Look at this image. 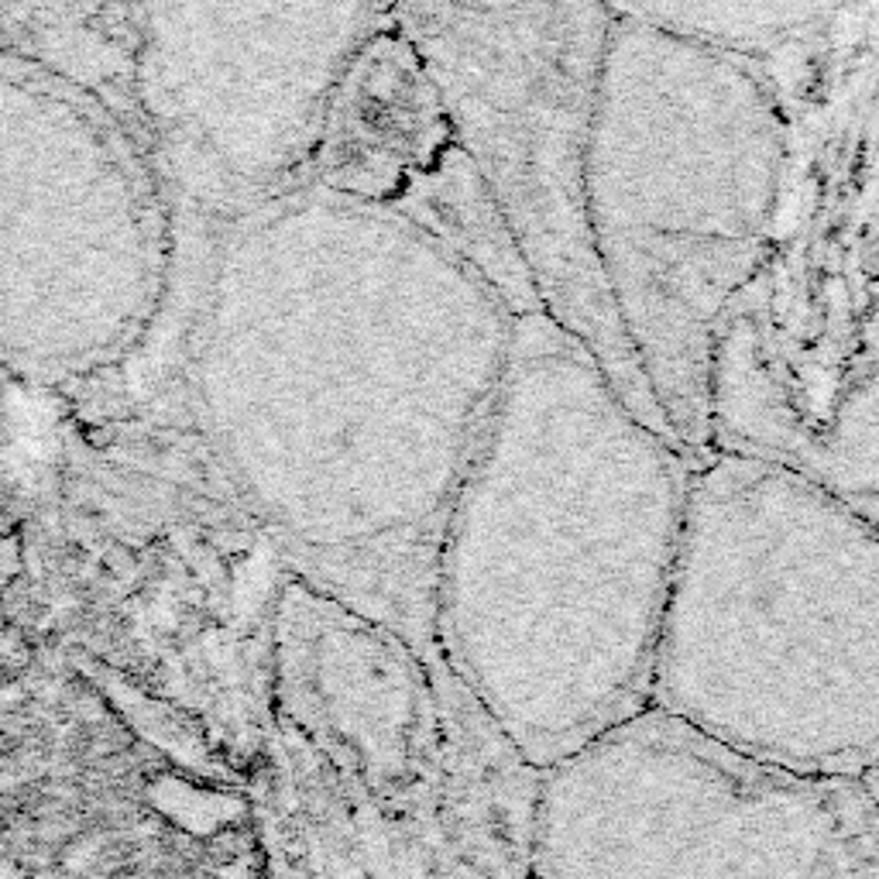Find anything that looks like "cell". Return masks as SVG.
<instances>
[{"label": "cell", "instance_id": "obj_1", "mask_svg": "<svg viewBox=\"0 0 879 879\" xmlns=\"http://www.w3.org/2000/svg\"><path fill=\"white\" fill-rule=\"evenodd\" d=\"M244 794L262 879H533L540 769L443 656L293 574Z\"/></svg>", "mask_w": 879, "mask_h": 879}, {"label": "cell", "instance_id": "obj_2", "mask_svg": "<svg viewBox=\"0 0 879 879\" xmlns=\"http://www.w3.org/2000/svg\"><path fill=\"white\" fill-rule=\"evenodd\" d=\"M876 519L780 464L691 461L650 708L797 777H876Z\"/></svg>", "mask_w": 879, "mask_h": 879}, {"label": "cell", "instance_id": "obj_3", "mask_svg": "<svg viewBox=\"0 0 879 879\" xmlns=\"http://www.w3.org/2000/svg\"><path fill=\"white\" fill-rule=\"evenodd\" d=\"M787 165L769 244L708 365V450L756 457L876 519V59L773 90Z\"/></svg>", "mask_w": 879, "mask_h": 879}, {"label": "cell", "instance_id": "obj_4", "mask_svg": "<svg viewBox=\"0 0 879 879\" xmlns=\"http://www.w3.org/2000/svg\"><path fill=\"white\" fill-rule=\"evenodd\" d=\"M389 11L461 131L543 316L587 350L643 427L674 440L619 320L587 209L609 4H396Z\"/></svg>", "mask_w": 879, "mask_h": 879}, {"label": "cell", "instance_id": "obj_5", "mask_svg": "<svg viewBox=\"0 0 879 879\" xmlns=\"http://www.w3.org/2000/svg\"><path fill=\"white\" fill-rule=\"evenodd\" d=\"M533 879H879L876 777H797L646 708L540 773Z\"/></svg>", "mask_w": 879, "mask_h": 879}, {"label": "cell", "instance_id": "obj_6", "mask_svg": "<svg viewBox=\"0 0 879 879\" xmlns=\"http://www.w3.org/2000/svg\"><path fill=\"white\" fill-rule=\"evenodd\" d=\"M306 175L440 244L512 316L543 313L461 131L389 8L340 65Z\"/></svg>", "mask_w": 879, "mask_h": 879}]
</instances>
